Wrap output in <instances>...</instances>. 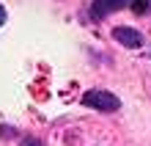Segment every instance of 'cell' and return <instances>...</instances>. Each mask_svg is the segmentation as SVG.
I'll return each instance as SVG.
<instances>
[{
  "instance_id": "cell-1",
  "label": "cell",
  "mask_w": 151,
  "mask_h": 146,
  "mask_svg": "<svg viewBox=\"0 0 151 146\" xmlns=\"http://www.w3.org/2000/svg\"><path fill=\"white\" fill-rule=\"evenodd\" d=\"M83 105L96 108V110H104V113H115L121 108V99L115 94H110V91H104V88H91V91L83 94Z\"/></svg>"
},
{
  "instance_id": "cell-5",
  "label": "cell",
  "mask_w": 151,
  "mask_h": 146,
  "mask_svg": "<svg viewBox=\"0 0 151 146\" xmlns=\"http://www.w3.org/2000/svg\"><path fill=\"white\" fill-rule=\"evenodd\" d=\"M3 22H6V8L0 6V25H3Z\"/></svg>"
},
{
  "instance_id": "cell-4",
  "label": "cell",
  "mask_w": 151,
  "mask_h": 146,
  "mask_svg": "<svg viewBox=\"0 0 151 146\" xmlns=\"http://www.w3.org/2000/svg\"><path fill=\"white\" fill-rule=\"evenodd\" d=\"M22 146H44V143H39L36 138H28V141H22Z\"/></svg>"
},
{
  "instance_id": "cell-3",
  "label": "cell",
  "mask_w": 151,
  "mask_h": 146,
  "mask_svg": "<svg viewBox=\"0 0 151 146\" xmlns=\"http://www.w3.org/2000/svg\"><path fill=\"white\" fill-rule=\"evenodd\" d=\"M113 39L118 44H124V47H129V50H137L140 44H143V36H140L135 28H124V25L113 28Z\"/></svg>"
},
{
  "instance_id": "cell-2",
  "label": "cell",
  "mask_w": 151,
  "mask_h": 146,
  "mask_svg": "<svg viewBox=\"0 0 151 146\" xmlns=\"http://www.w3.org/2000/svg\"><path fill=\"white\" fill-rule=\"evenodd\" d=\"M137 0H93L91 6V17L93 20H102V17H107L113 11H121V8H135Z\"/></svg>"
}]
</instances>
